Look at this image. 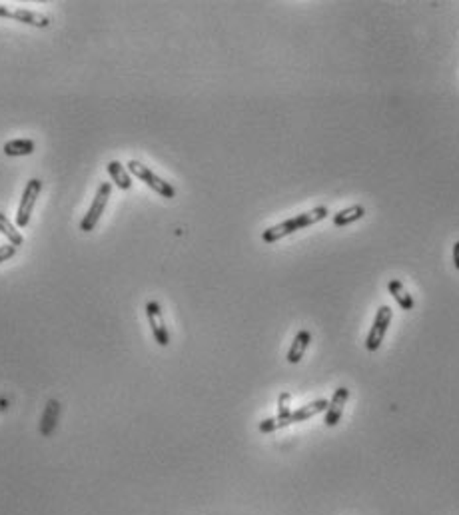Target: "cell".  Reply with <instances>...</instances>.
Returning a JSON list of instances; mask_svg holds the SVG:
<instances>
[{
    "instance_id": "17",
    "label": "cell",
    "mask_w": 459,
    "mask_h": 515,
    "mask_svg": "<svg viewBox=\"0 0 459 515\" xmlns=\"http://www.w3.org/2000/svg\"><path fill=\"white\" fill-rule=\"evenodd\" d=\"M14 254H16V246H12V244H8V246H0V262L11 260Z\"/></svg>"
},
{
    "instance_id": "16",
    "label": "cell",
    "mask_w": 459,
    "mask_h": 515,
    "mask_svg": "<svg viewBox=\"0 0 459 515\" xmlns=\"http://www.w3.org/2000/svg\"><path fill=\"white\" fill-rule=\"evenodd\" d=\"M0 234H4L8 240H11V244L12 246H23L24 244V238L23 234L16 230V226L0 212Z\"/></svg>"
},
{
    "instance_id": "11",
    "label": "cell",
    "mask_w": 459,
    "mask_h": 515,
    "mask_svg": "<svg viewBox=\"0 0 459 515\" xmlns=\"http://www.w3.org/2000/svg\"><path fill=\"white\" fill-rule=\"evenodd\" d=\"M106 170L108 174H110V178H112V182H114L120 190H130V188H132V176H130L128 168H124L118 160L108 162Z\"/></svg>"
},
{
    "instance_id": "2",
    "label": "cell",
    "mask_w": 459,
    "mask_h": 515,
    "mask_svg": "<svg viewBox=\"0 0 459 515\" xmlns=\"http://www.w3.org/2000/svg\"><path fill=\"white\" fill-rule=\"evenodd\" d=\"M128 172L132 176H136V178H138L140 182H144L148 188H152L154 192H158L162 198H174V196H176V190H174V186H172L170 182H166V180H162L160 176L154 174L148 166H144L142 162H138V160H130Z\"/></svg>"
},
{
    "instance_id": "7",
    "label": "cell",
    "mask_w": 459,
    "mask_h": 515,
    "mask_svg": "<svg viewBox=\"0 0 459 515\" xmlns=\"http://www.w3.org/2000/svg\"><path fill=\"white\" fill-rule=\"evenodd\" d=\"M348 399H350V389H348V387H338V389L333 392V396H331L330 399V406H328V410H326V420H324L328 428H333V425L340 423L343 408H345Z\"/></svg>"
},
{
    "instance_id": "14",
    "label": "cell",
    "mask_w": 459,
    "mask_h": 515,
    "mask_svg": "<svg viewBox=\"0 0 459 515\" xmlns=\"http://www.w3.org/2000/svg\"><path fill=\"white\" fill-rule=\"evenodd\" d=\"M365 216V208L362 204H355V206H350V208H345V210L338 212V214H333V226H348V224L352 222H357V220H362Z\"/></svg>"
},
{
    "instance_id": "18",
    "label": "cell",
    "mask_w": 459,
    "mask_h": 515,
    "mask_svg": "<svg viewBox=\"0 0 459 515\" xmlns=\"http://www.w3.org/2000/svg\"><path fill=\"white\" fill-rule=\"evenodd\" d=\"M453 264H455V268L459 269V240L453 244Z\"/></svg>"
},
{
    "instance_id": "3",
    "label": "cell",
    "mask_w": 459,
    "mask_h": 515,
    "mask_svg": "<svg viewBox=\"0 0 459 515\" xmlns=\"http://www.w3.org/2000/svg\"><path fill=\"white\" fill-rule=\"evenodd\" d=\"M110 192H112V184H110V182H102V184L98 186L94 200H92L90 208H88L86 216H84L82 222H80V230H82V232H92V230H94V226L98 224V220H100V216H102L104 210H106Z\"/></svg>"
},
{
    "instance_id": "10",
    "label": "cell",
    "mask_w": 459,
    "mask_h": 515,
    "mask_svg": "<svg viewBox=\"0 0 459 515\" xmlns=\"http://www.w3.org/2000/svg\"><path fill=\"white\" fill-rule=\"evenodd\" d=\"M328 406H330V401H326V399H316V401H312L307 406H302L300 410L292 411V423L306 422L310 418H314V416L328 410Z\"/></svg>"
},
{
    "instance_id": "9",
    "label": "cell",
    "mask_w": 459,
    "mask_h": 515,
    "mask_svg": "<svg viewBox=\"0 0 459 515\" xmlns=\"http://www.w3.org/2000/svg\"><path fill=\"white\" fill-rule=\"evenodd\" d=\"M310 341H312V334H310L307 329H300L298 336L294 338V341H292V346H290V350H288V362L290 363L300 362V360L304 358V353H306Z\"/></svg>"
},
{
    "instance_id": "4",
    "label": "cell",
    "mask_w": 459,
    "mask_h": 515,
    "mask_svg": "<svg viewBox=\"0 0 459 515\" xmlns=\"http://www.w3.org/2000/svg\"><path fill=\"white\" fill-rule=\"evenodd\" d=\"M391 317H393V312H391L389 305H379V308H377L374 326H372L369 334H367V338H365V350L367 351L379 350V346L384 344V338H386V334H388Z\"/></svg>"
},
{
    "instance_id": "8",
    "label": "cell",
    "mask_w": 459,
    "mask_h": 515,
    "mask_svg": "<svg viewBox=\"0 0 459 515\" xmlns=\"http://www.w3.org/2000/svg\"><path fill=\"white\" fill-rule=\"evenodd\" d=\"M12 20H18V23L28 24V26H35V28H47L50 26V18L42 12L26 11V8H14L12 11Z\"/></svg>"
},
{
    "instance_id": "6",
    "label": "cell",
    "mask_w": 459,
    "mask_h": 515,
    "mask_svg": "<svg viewBox=\"0 0 459 515\" xmlns=\"http://www.w3.org/2000/svg\"><path fill=\"white\" fill-rule=\"evenodd\" d=\"M146 316H148V322H150V328H152L154 340L158 341V346L166 348L170 344V332L166 328L164 316H162V308L158 302H148L146 304Z\"/></svg>"
},
{
    "instance_id": "12",
    "label": "cell",
    "mask_w": 459,
    "mask_h": 515,
    "mask_svg": "<svg viewBox=\"0 0 459 515\" xmlns=\"http://www.w3.org/2000/svg\"><path fill=\"white\" fill-rule=\"evenodd\" d=\"M59 416L60 404L56 399H50L47 404V410L42 413V422H40V432H42V435H50V433L54 432L56 422H59Z\"/></svg>"
},
{
    "instance_id": "15",
    "label": "cell",
    "mask_w": 459,
    "mask_h": 515,
    "mask_svg": "<svg viewBox=\"0 0 459 515\" xmlns=\"http://www.w3.org/2000/svg\"><path fill=\"white\" fill-rule=\"evenodd\" d=\"M2 150H4L6 156H30L35 152V142L26 140V138H18V140L6 142Z\"/></svg>"
},
{
    "instance_id": "5",
    "label": "cell",
    "mask_w": 459,
    "mask_h": 515,
    "mask_svg": "<svg viewBox=\"0 0 459 515\" xmlns=\"http://www.w3.org/2000/svg\"><path fill=\"white\" fill-rule=\"evenodd\" d=\"M40 192H42V182L38 178H32V180L26 182V188H24L23 192V200H20V206H18V214H16V226L18 228H26L28 226Z\"/></svg>"
},
{
    "instance_id": "1",
    "label": "cell",
    "mask_w": 459,
    "mask_h": 515,
    "mask_svg": "<svg viewBox=\"0 0 459 515\" xmlns=\"http://www.w3.org/2000/svg\"><path fill=\"white\" fill-rule=\"evenodd\" d=\"M328 214H330V210H328L326 206H318V208H314V210L304 212V214H300V216H294V218H290V220H286V222L278 224V226H271L268 230H264V232H262V240H264L266 244H274V242L282 240L286 236L294 234L298 230H304V228L319 222V220H326Z\"/></svg>"
},
{
    "instance_id": "13",
    "label": "cell",
    "mask_w": 459,
    "mask_h": 515,
    "mask_svg": "<svg viewBox=\"0 0 459 515\" xmlns=\"http://www.w3.org/2000/svg\"><path fill=\"white\" fill-rule=\"evenodd\" d=\"M388 290H389V293L393 296V300L400 304L401 310H413L415 300L412 298V293L405 292V288H403V284H401L400 280H389Z\"/></svg>"
},
{
    "instance_id": "19",
    "label": "cell",
    "mask_w": 459,
    "mask_h": 515,
    "mask_svg": "<svg viewBox=\"0 0 459 515\" xmlns=\"http://www.w3.org/2000/svg\"><path fill=\"white\" fill-rule=\"evenodd\" d=\"M0 16H2V18H11V16H12V8H8V6H4V4H0Z\"/></svg>"
}]
</instances>
